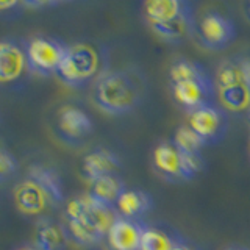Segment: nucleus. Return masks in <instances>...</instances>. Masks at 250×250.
Returning <instances> with one entry per match:
<instances>
[{
  "label": "nucleus",
  "mask_w": 250,
  "mask_h": 250,
  "mask_svg": "<svg viewBox=\"0 0 250 250\" xmlns=\"http://www.w3.org/2000/svg\"><path fill=\"white\" fill-rule=\"evenodd\" d=\"M146 96V83L139 74L130 70L102 72L94 86V102L108 114H127L133 111Z\"/></svg>",
  "instance_id": "obj_1"
},
{
  "label": "nucleus",
  "mask_w": 250,
  "mask_h": 250,
  "mask_svg": "<svg viewBox=\"0 0 250 250\" xmlns=\"http://www.w3.org/2000/svg\"><path fill=\"white\" fill-rule=\"evenodd\" d=\"M14 202L25 214H41L62 202V183L53 169L35 164L28 169L25 180L16 186Z\"/></svg>",
  "instance_id": "obj_2"
},
{
  "label": "nucleus",
  "mask_w": 250,
  "mask_h": 250,
  "mask_svg": "<svg viewBox=\"0 0 250 250\" xmlns=\"http://www.w3.org/2000/svg\"><path fill=\"white\" fill-rule=\"evenodd\" d=\"M102 55L100 52L92 47L91 44L77 42L67 45L61 66L57 75L62 83L67 86H78L86 84L92 77H96L100 72Z\"/></svg>",
  "instance_id": "obj_3"
},
{
  "label": "nucleus",
  "mask_w": 250,
  "mask_h": 250,
  "mask_svg": "<svg viewBox=\"0 0 250 250\" xmlns=\"http://www.w3.org/2000/svg\"><path fill=\"white\" fill-rule=\"evenodd\" d=\"M67 45L49 36H35L25 42L27 64L31 72L39 75L57 74L61 66Z\"/></svg>",
  "instance_id": "obj_4"
},
{
  "label": "nucleus",
  "mask_w": 250,
  "mask_h": 250,
  "mask_svg": "<svg viewBox=\"0 0 250 250\" xmlns=\"http://www.w3.org/2000/svg\"><path fill=\"white\" fill-rule=\"evenodd\" d=\"M188 125L203 139L205 144H216L224 139L229 121L222 108L214 104L203 105L188 114Z\"/></svg>",
  "instance_id": "obj_5"
},
{
  "label": "nucleus",
  "mask_w": 250,
  "mask_h": 250,
  "mask_svg": "<svg viewBox=\"0 0 250 250\" xmlns=\"http://www.w3.org/2000/svg\"><path fill=\"white\" fill-rule=\"evenodd\" d=\"M199 35L202 44L208 49H224L234 39L236 30L229 18L211 11L200 19Z\"/></svg>",
  "instance_id": "obj_6"
},
{
  "label": "nucleus",
  "mask_w": 250,
  "mask_h": 250,
  "mask_svg": "<svg viewBox=\"0 0 250 250\" xmlns=\"http://www.w3.org/2000/svg\"><path fill=\"white\" fill-rule=\"evenodd\" d=\"M172 94L177 104L185 108L188 113H191L203 105L213 104L214 84L209 77L203 80L172 83Z\"/></svg>",
  "instance_id": "obj_7"
},
{
  "label": "nucleus",
  "mask_w": 250,
  "mask_h": 250,
  "mask_svg": "<svg viewBox=\"0 0 250 250\" xmlns=\"http://www.w3.org/2000/svg\"><path fill=\"white\" fill-rule=\"evenodd\" d=\"M153 167L161 177L170 180V182L188 180L185 169V153L180 152L172 141H166L155 147Z\"/></svg>",
  "instance_id": "obj_8"
},
{
  "label": "nucleus",
  "mask_w": 250,
  "mask_h": 250,
  "mask_svg": "<svg viewBox=\"0 0 250 250\" xmlns=\"http://www.w3.org/2000/svg\"><path fill=\"white\" fill-rule=\"evenodd\" d=\"M144 224L131 219L117 217L106 233V244L109 250H141Z\"/></svg>",
  "instance_id": "obj_9"
},
{
  "label": "nucleus",
  "mask_w": 250,
  "mask_h": 250,
  "mask_svg": "<svg viewBox=\"0 0 250 250\" xmlns=\"http://www.w3.org/2000/svg\"><path fill=\"white\" fill-rule=\"evenodd\" d=\"M27 64L25 44L14 39L0 41V83H13L23 74Z\"/></svg>",
  "instance_id": "obj_10"
},
{
  "label": "nucleus",
  "mask_w": 250,
  "mask_h": 250,
  "mask_svg": "<svg viewBox=\"0 0 250 250\" xmlns=\"http://www.w3.org/2000/svg\"><path fill=\"white\" fill-rule=\"evenodd\" d=\"M121 169V160L108 148H96L83 158V174L89 180H96L104 175L117 174Z\"/></svg>",
  "instance_id": "obj_11"
},
{
  "label": "nucleus",
  "mask_w": 250,
  "mask_h": 250,
  "mask_svg": "<svg viewBox=\"0 0 250 250\" xmlns=\"http://www.w3.org/2000/svg\"><path fill=\"white\" fill-rule=\"evenodd\" d=\"M152 30L158 35L161 39L170 44H180L186 41L188 38H191L194 33L195 25H194V14L192 8L189 6L186 11H183L175 19L167 21L164 23H156L152 25Z\"/></svg>",
  "instance_id": "obj_12"
},
{
  "label": "nucleus",
  "mask_w": 250,
  "mask_h": 250,
  "mask_svg": "<svg viewBox=\"0 0 250 250\" xmlns=\"http://www.w3.org/2000/svg\"><path fill=\"white\" fill-rule=\"evenodd\" d=\"M58 127L69 139H82L92 131V121L83 109L77 106H64L60 111Z\"/></svg>",
  "instance_id": "obj_13"
},
{
  "label": "nucleus",
  "mask_w": 250,
  "mask_h": 250,
  "mask_svg": "<svg viewBox=\"0 0 250 250\" xmlns=\"http://www.w3.org/2000/svg\"><path fill=\"white\" fill-rule=\"evenodd\" d=\"M189 6V3L182 0H147L143 3V16L152 27L175 19Z\"/></svg>",
  "instance_id": "obj_14"
},
{
  "label": "nucleus",
  "mask_w": 250,
  "mask_h": 250,
  "mask_svg": "<svg viewBox=\"0 0 250 250\" xmlns=\"http://www.w3.org/2000/svg\"><path fill=\"white\" fill-rule=\"evenodd\" d=\"M153 200L146 191L141 189H125L119 200L116 202V211L121 217L139 221L141 216H144L152 208Z\"/></svg>",
  "instance_id": "obj_15"
},
{
  "label": "nucleus",
  "mask_w": 250,
  "mask_h": 250,
  "mask_svg": "<svg viewBox=\"0 0 250 250\" xmlns=\"http://www.w3.org/2000/svg\"><path fill=\"white\" fill-rule=\"evenodd\" d=\"M69 234L64 225L44 217L36 224V239L35 242L45 250H62L67 244Z\"/></svg>",
  "instance_id": "obj_16"
},
{
  "label": "nucleus",
  "mask_w": 250,
  "mask_h": 250,
  "mask_svg": "<svg viewBox=\"0 0 250 250\" xmlns=\"http://www.w3.org/2000/svg\"><path fill=\"white\" fill-rule=\"evenodd\" d=\"M64 227L69 238L80 246H96L105 239V234L83 216H66Z\"/></svg>",
  "instance_id": "obj_17"
},
{
  "label": "nucleus",
  "mask_w": 250,
  "mask_h": 250,
  "mask_svg": "<svg viewBox=\"0 0 250 250\" xmlns=\"http://www.w3.org/2000/svg\"><path fill=\"white\" fill-rule=\"evenodd\" d=\"M125 189H127V188H125L119 175L111 174V175H104V177L92 180L89 194L92 197H96L99 202L106 203V205L116 208V202L119 200L121 194Z\"/></svg>",
  "instance_id": "obj_18"
},
{
  "label": "nucleus",
  "mask_w": 250,
  "mask_h": 250,
  "mask_svg": "<svg viewBox=\"0 0 250 250\" xmlns=\"http://www.w3.org/2000/svg\"><path fill=\"white\" fill-rule=\"evenodd\" d=\"M217 99L229 111H250V88L246 83L230 88H217Z\"/></svg>",
  "instance_id": "obj_19"
},
{
  "label": "nucleus",
  "mask_w": 250,
  "mask_h": 250,
  "mask_svg": "<svg viewBox=\"0 0 250 250\" xmlns=\"http://www.w3.org/2000/svg\"><path fill=\"white\" fill-rule=\"evenodd\" d=\"M180 238L160 225L144 227L141 250H174Z\"/></svg>",
  "instance_id": "obj_20"
},
{
  "label": "nucleus",
  "mask_w": 250,
  "mask_h": 250,
  "mask_svg": "<svg viewBox=\"0 0 250 250\" xmlns=\"http://www.w3.org/2000/svg\"><path fill=\"white\" fill-rule=\"evenodd\" d=\"M169 77L172 83H182L191 80H203L208 78L207 70L203 69L199 62L191 60H178L170 66Z\"/></svg>",
  "instance_id": "obj_21"
},
{
  "label": "nucleus",
  "mask_w": 250,
  "mask_h": 250,
  "mask_svg": "<svg viewBox=\"0 0 250 250\" xmlns=\"http://www.w3.org/2000/svg\"><path fill=\"white\" fill-rule=\"evenodd\" d=\"M172 143H174V146L185 155L202 153L203 146H207L203 143V139L189 127V125H182V127H178L174 133Z\"/></svg>",
  "instance_id": "obj_22"
},
{
  "label": "nucleus",
  "mask_w": 250,
  "mask_h": 250,
  "mask_svg": "<svg viewBox=\"0 0 250 250\" xmlns=\"http://www.w3.org/2000/svg\"><path fill=\"white\" fill-rule=\"evenodd\" d=\"M244 83L241 61L239 60H225L216 69V86L217 88H230Z\"/></svg>",
  "instance_id": "obj_23"
},
{
  "label": "nucleus",
  "mask_w": 250,
  "mask_h": 250,
  "mask_svg": "<svg viewBox=\"0 0 250 250\" xmlns=\"http://www.w3.org/2000/svg\"><path fill=\"white\" fill-rule=\"evenodd\" d=\"M19 169V161L18 158L8 152L6 148H0V182L10 178L13 174H16Z\"/></svg>",
  "instance_id": "obj_24"
},
{
  "label": "nucleus",
  "mask_w": 250,
  "mask_h": 250,
  "mask_svg": "<svg viewBox=\"0 0 250 250\" xmlns=\"http://www.w3.org/2000/svg\"><path fill=\"white\" fill-rule=\"evenodd\" d=\"M203 166H205V160H203L202 153L185 155V169H186L188 180L194 178L199 172H202Z\"/></svg>",
  "instance_id": "obj_25"
},
{
  "label": "nucleus",
  "mask_w": 250,
  "mask_h": 250,
  "mask_svg": "<svg viewBox=\"0 0 250 250\" xmlns=\"http://www.w3.org/2000/svg\"><path fill=\"white\" fill-rule=\"evenodd\" d=\"M239 61H241L242 75H244V83L250 88V58H242Z\"/></svg>",
  "instance_id": "obj_26"
},
{
  "label": "nucleus",
  "mask_w": 250,
  "mask_h": 250,
  "mask_svg": "<svg viewBox=\"0 0 250 250\" xmlns=\"http://www.w3.org/2000/svg\"><path fill=\"white\" fill-rule=\"evenodd\" d=\"M19 6H23L22 2H18V0H10V2H0V13H10L13 10Z\"/></svg>",
  "instance_id": "obj_27"
},
{
  "label": "nucleus",
  "mask_w": 250,
  "mask_h": 250,
  "mask_svg": "<svg viewBox=\"0 0 250 250\" xmlns=\"http://www.w3.org/2000/svg\"><path fill=\"white\" fill-rule=\"evenodd\" d=\"M23 6H30V8H41V6H52V5H57L55 2H22Z\"/></svg>",
  "instance_id": "obj_28"
},
{
  "label": "nucleus",
  "mask_w": 250,
  "mask_h": 250,
  "mask_svg": "<svg viewBox=\"0 0 250 250\" xmlns=\"http://www.w3.org/2000/svg\"><path fill=\"white\" fill-rule=\"evenodd\" d=\"M16 250H45V249H42L41 246L36 244V242L33 241V242H28V244L21 246L19 249H16Z\"/></svg>",
  "instance_id": "obj_29"
},
{
  "label": "nucleus",
  "mask_w": 250,
  "mask_h": 250,
  "mask_svg": "<svg viewBox=\"0 0 250 250\" xmlns=\"http://www.w3.org/2000/svg\"><path fill=\"white\" fill-rule=\"evenodd\" d=\"M174 250H195V249H192L189 244H188V242H185V241H182V239H178V242L175 244Z\"/></svg>",
  "instance_id": "obj_30"
},
{
  "label": "nucleus",
  "mask_w": 250,
  "mask_h": 250,
  "mask_svg": "<svg viewBox=\"0 0 250 250\" xmlns=\"http://www.w3.org/2000/svg\"><path fill=\"white\" fill-rule=\"evenodd\" d=\"M246 14H247V18H249V21H250V2L246 3Z\"/></svg>",
  "instance_id": "obj_31"
},
{
  "label": "nucleus",
  "mask_w": 250,
  "mask_h": 250,
  "mask_svg": "<svg viewBox=\"0 0 250 250\" xmlns=\"http://www.w3.org/2000/svg\"><path fill=\"white\" fill-rule=\"evenodd\" d=\"M227 250H247V249H241V247H230V249H227Z\"/></svg>",
  "instance_id": "obj_32"
},
{
  "label": "nucleus",
  "mask_w": 250,
  "mask_h": 250,
  "mask_svg": "<svg viewBox=\"0 0 250 250\" xmlns=\"http://www.w3.org/2000/svg\"><path fill=\"white\" fill-rule=\"evenodd\" d=\"M249 116H250V111H249Z\"/></svg>",
  "instance_id": "obj_33"
}]
</instances>
